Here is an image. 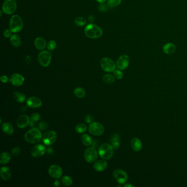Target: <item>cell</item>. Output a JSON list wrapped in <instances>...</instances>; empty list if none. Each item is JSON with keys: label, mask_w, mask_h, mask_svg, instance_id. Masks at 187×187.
Returning <instances> with one entry per match:
<instances>
[{"label": "cell", "mask_w": 187, "mask_h": 187, "mask_svg": "<svg viewBox=\"0 0 187 187\" xmlns=\"http://www.w3.org/2000/svg\"><path fill=\"white\" fill-rule=\"evenodd\" d=\"M40 118H41V116H40V115L38 113H34V114H32L31 115V117H30V120L32 121H34V122H37V121H38L40 119Z\"/></svg>", "instance_id": "74e56055"}, {"label": "cell", "mask_w": 187, "mask_h": 187, "mask_svg": "<svg viewBox=\"0 0 187 187\" xmlns=\"http://www.w3.org/2000/svg\"><path fill=\"white\" fill-rule=\"evenodd\" d=\"M75 24L78 26V27H82L86 23V20L84 18L81 16L77 17L76 19H75Z\"/></svg>", "instance_id": "1f68e13d"}, {"label": "cell", "mask_w": 187, "mask_h": 187, "mask_svg": "<svg viewBox=\"0 0 187 187\" xmlns=\"http://www.w3.org/2000/svg\"><path fill=\"white\" fill-rule=\"evenodd\" d=\"M0 176L3 181H8L11 177V171L8 167H2L0 170Z\"/></svg>", "instance_id": "ffe728a7"}, {"label": "cell", "mask_w": 187, "mask_h": 187, "mask_svg": "<svg viewBox=\"0 0 187 187\" xmlns=\"http://www.w3.org/2000/svg\"><path fill=\"white\" fill-rule=\"evenodd\" d=\"M52 54L47 51L41 52L38 56V60L41 66L47 67L51 62Z\"/></svg>", "instance_id": "ba28073f"}, {"label": "cell", "mask_w": 187, "mask_h": 187, "mask_svg": "<svg viewBox=\"0 0 187 187\" xmlns=\"http://www.w3.org/2000/svg\"><path fill=\"white\" fill-rule=\"evenodd\" d=\"M82 143L85 146H90L93 143V141L91 137L87 134H84L81 137Z\"/></svg>", "instance_id": "4316f807"}, {"label": "cell", "mask_w": 187, "mask_h": 187, "mask_svg": "<svg viewBox=\"0 0 187 187\" xmlns=\"http://www.w3.org/2000/svg\"><path fill=\"white\" fill-rule=\"evenodd\" d=\"M163 51L167 54L174 53L176 50V47L172 43H167L163 46Z\"/></svg>", "instance_id": "7402d4cb"}, {"label": "cell", "mask_w": 187, "mask_h": 187, "mask_svg": "<svg viewBox=\"0 0 187 187\" xmlns=\"http://www.w3.org/2000/svg\"><path fill=\"white\" fill-rule=\"evenodd\" d=\"M27 105L31 108H37L41 106L42 102L40 98L36 97H31L27 100Z\"/></svg>", "instance_id": "e0dca14e"}, {"label": "cell", "mask_w": 187, "mask_h": 187, "mask_svg": "<svg viewBox=\"0 0 187 187\" xmlns=\"http://www.w3.org/2000/svg\"><path fill=\"white\" fill-rule=\"evenodd\" d=\"M49 174L52 178H60L63 174L62 168L59 165H53L49 168Z\"/></svg>", "instance_id": "4fadbf2b"}, {"label": "cell", "mask_w": 187, "mask_h": 187, "mask_svg": "<svg viewBox=\"0 0 187 187\" xmlns=\"http://www.w3.org/2000/svg\"><path fill=\"white\" fill-rule=\"evenodd\" d=\"M34 45L36 48L38 50H43L46 48L47 46L46 42L44 38H38L34 41Z\"/></svg>", "instance_id": "44dd1931"}, {"label": "cell", "mask_w": 187, "mask_h": 187, "mask_svg": "<svg viewBox=\"0 0 187 187\" xmlns=\"http://www.w3.org/2000/svg\"><path fill=\"white\" fill-rule=\"evenodd\" d=\"M92 117L91 116V115H87L86 117V118H85V120H86V122H87V123H90V122H91L92 121Z\"/></svg>", "instance_id": "7bdbcfd3"}, {"label": "cell", "mask_w": 187, "mask_h": 187, "mask_svg": "<svg viewBox=\"0 0 187 187\" xmlns=\"http://www.w3.org/2000/svg\"><path fill=\"white\" fill-rule=\"evenodd\" d=\"M103 80L105 83L111 84L115 81V77L110 74H106L103 76Z\"/></svg>", "instance_id": "f546056e"}, {"label": "cell", "mask_w": 187, "mask_h": 187, "mask_svg": "<svg viewBox=\"0 0 187 187\" xmlns=\"http://www.w3.org/2000/svg\"><path fill=\"white\" fill-rule=\"evenodd\" d=\"M14 97L16 102L19 103H23L27 99L25 95L20 92H15L14 93Z\"/></svg>", "instance_id": "83f0119b"}, {"label": "cell", "mask_w": 187, "mask_h": 187, "mask_svg": "<svg viewBox=\"0 0 187 187\" xmlns=\"http://www.w3.org/2000/svg\"><path fill=\"white\" fill-rule=\"evenodd\" d=\"M1 128L3 132L6 135H12L14 133L13 127L10 123L5 122L1 126Z\"/></svg>", "instance_id": "cb8c5ba5"}, {"label": "cell", "mask_w": 187, "mask_h": 187, "mask_svg": "<svg viewBox=\"0 0 187 187\" xmlns=\"http://www.w3.org/2000/svg\"><path fill=\"white\" fill-rule=\"evenodd\" d=\"M108 163L106 160H100L96 161L93 165V167L95 171L102 172L107 168Z\"/></svg>", "instance_id": "ac0fdd59"}, {"label": "cell", "mask_w": 187, "mask_h": 187, "mask_svg": "<svg viewBox=\"0 0 187 187\" xmlns=\"http://www.w3.org/2000/svg\"><path fill=\"white\" fill-rule=\"evenodd\" d=\"M57 47V43L54 40H51L49 41L47 45V47L49 51H53Z\"/></svg>", "instance_id": "e575fe53"}, {"label": "cell", "mask_w": 187, "mask_h": 187, "mask_svg": "<svg viewBox=\"0 0 187 187\" xmlns=\"http://www.w3.org/2000/svg\"><path fill=\"white\" fill-rule=\"evenodd\" d=\"M12 33H13V32L11 31L10 29H6L3 32V36L6 38H8L9 37H11Z\"/></svg>", "instance_id": "ab89813d"}, {"label": "cell", "mask_w": 187, "mask_h": 187, "mask_svg": "<svg viewBox=\"0 0 187 187\" xmlns=\"http://www.w3.org/2000/svg\"><path fill=\"white\" fill-rule=\"evenodd\" d=\"M74 93L75 95L77 97L79 98H82L84 97L86 95V92L85 91L84 88H82L81 87H77L76 88L74 91Z\"/></svg>", "instance_id": "f1b7e54d"}, {"label": "cell", "mask_w": 187, "mask_h": 187, "mask_svg": "<svg viewBox=\"0 0 187 187\" xmlns=\"http://www.w3.org/2000/svg\"><path fill=\"white\" fill-rule=\"evenodd\" d=\"M114 73V76L115 77V78H116L118 80H120V79H122L123 78V73H122V71L120 70H115L113 71Z\"/></svg>", "instance_id": "8d00e7d4"}, {"label": "cell", "mask_w": 187, "mask_h": 187, "mask_svg": "<svg viewBox=\"0 0 187 187\" xmlns=\"http://www.w3.org/2000/svg\"><path fill=\"white\" fill-rule=\"evenodd\" d=\"M113 147L110 144L108 143H104L99 147L98 150V153L100 157L105 160H108L111 159L113 156Z\"/></svg>", "instance_id": "277c9868"}, {"label": "cell", "mask_w": 187, "mask_h": 187, "mask_svg": "<svg viewBox=\"0 0 187 187\" xmlns=\"http://www.w3.org/2000/svg\"><path fill=\"white\" fill-rule=\"evenodd\" d=\"M0 80L3 83H6L8 81V77L5 75H3L1 77Z\"/></svg>", "instance_id": "b9f144b4"}, {"label": "cell", "mask_w": 187, "mask_h": 187, "mask_svg": "<svg viewBox=\"0 0 187 187\" xmlns=\"http://www.w3.org/2000/svg\"><path fill=\"white\" fill-rule=\"evenodd\" d=\"M24 138L25 140L29 143L35 144L38 143L42 138L41 131L38 128H33L25 133Z\"/></svg>", "instance_id": "6da1fadb"}, {"label": "cell", "mask_w": 187, "mask_h": 187, "mask_svg": "<svg viewBox=\"0 0 187 187\" xmlns=\"http://www.w3.org/2000/svg\"><path fill=\"white\" fill-rule=\"evenodd\" d=\"M23 27V22L18 15H14L11 17L9 22V29L13 33L20 32Z\"/></svg>", "instance_id": "3957f363"}, {"label": "cell", "mask_w": 187, "mask_h": 187, "mask_svg": "<svg viewBox=\"0 0 187 187\" xmlns=\"http://www.w3.org/2000/svg\"><path fill=\"white\" fill-rule=\"evenodd\" d=\"M85 34L90 38H100L103 34L102 29L97 25L90 24L85 29Z\"/></svg>", "instance_id": "7a4b0ae2"}, {"label": "cell", "mask_w": 187, "mask_h": 187, "mask_svg": "<svg viewBox=\"0 0 187 187\" xmlns=\"http://www.w3.org/2000/svg\"><path fill=\"white\" fill-rule=\"evenodd\" d=\"M24 78L22 75L18 73L13 74L10 78L11 84L15 86H20L23 84Z\"/></svg>", "instance_id": "9a60e30c"}, {"label": "cell", "mask_w": 187, "mask_h": 187, "mask_svg": "<svg viewBox=\"0 0 187 187\" xmlns=\"http://www.w3.org/2000/svg\"><path fill=\"white\" fill-rule=\"evenodd\" d=\"M30 118L27 115H22L18 118L16 124L20 128H26L30 124Z\"/></svg>", "instance_id": "2e32d148"}, {"label": "cell", "mask_w": 187, "mask_h": 187, "mask_svg": "<svg viewBox=\"0 0 187 187\" xmlns=\"http://www.w3.org/2000/svg\"><path fill=\"white\" fill-rule=\"evenodd\" d=\"M11 159V155L7 152H3L0 155V163L2 165L8 164Z\"/></svg>", "instance_id": "d4e9b609"}, {"label": "cell", "mask_w": 187, "mask_h": 187, "mask_svg": "<svg viewBox=\"0 0 187 187\" xmlns=\"http://www.w3.org/2000/svg\"><path fill=\"white\" fill-rule=\"evenodd\" d=\"M100 66L103 70L106 72H113L117 67V65L111 59L106 57L103 58L100 61Z\"/></svg>", "instance_id": "8992f818"}, {"label": "cell", "mask_w": 187, "mask_h": 187, "mask_svg": "<svg viewBox=\"0 0 187 187\" xmlns=\"http://www.w3.org/2000/svg\"><path fill=\"white\" fill-rule=\"evenodd\" d=\"M11 44L16 47H19L22 44V40L20 37L18 35H13L11 36L10 38Z\"/></svg>", "instance_id": "484cf974"}, {"label": "cell", "mask_w": 187, "mask_h": 187, "mask_svg": "<svg viewBox=\"0 0 187 187\" xmlns=\"http://www.w3.org/2000/svg\"><path fill=\"white\" fill-rule=\"evenodd\" d=\"M16 0H5L2 5L3 12L6 14H12L16 11Z\"/></svg>", "instance_id": "52a82bcc"}, {"label": "cell", "mask_w": 187, "mask_h": 187, "mask_svg": "<svg viewBox=\"0 0 187 187\" xmlns=\"http://www.w3.org/2000/svg\"><path fill=\"white\" fill-rule=\"evenodd\" d=\"M134 187V185H131V184H126V185H124V187Z\"/></svg>", "instance_id": "bcb514c9"}, {"label": "cell", "mask_w": 187, "mask_h": 187, "mask_svg": "<svg viewBox=\"0 0 187 187\" xmlns=\"http://www.w3.org/2000/svg\"><path fill=\"white\" fill-rule=\"evenodd\" d=\"M48 127V125L46 122L44 121H41L39 124V128L41 129V130H45Z\"/></svg>", "instance_id": "60d3db41"}, {"label": "cell", "mask_w": 187, "mask_h": 187, "mask_svg": "<svg viewBox=\"0 0 187 187\" xmlns=\"http://www.w3.org/2000/svg\"><path fill=\"white\" fill-rule=\"evenodd\" d=\"M121 0H108V4L110 7H115L120 5Z\"/></svg>", "instance_id": "836d02e7"}, {"label": "cell", "mask_w": 187, "mask_h": 187, "mask_svg": "<svg viewBox=\"0 0 187 187\" xmlns=\"http://www.w3.org/2000/svg\"><path fill=\"white\" fill-rule=\"evenodd\" d=\"M131 147L135 152H139L142 149V143L141 140L137 137H134L131 142Z\"/></svg>", "instance_id": "d6986e66"}, {"label": "cell", "mask_w": 187, "mask_h": 187, "mask_svg": "<svg viewBox=\"0 0 187 187\" xmlns=\"http://www.w3.org/2000/svg\"><path fill=\"white\" fill-rule=\"evenodd\" d=\"M88 130L90 133L93 136H99L103 135L105 128L102 124L99 122H91L89 125Z\"/></svg>", "instance_id": "5b68a950"}, {"label": "cell", "mask_w": 187, "mask_h": 187, "mask_svg": "<svg viewBox=\"0 0 187 187\" xmlns=\"http://www.w3.org/2000/svg\"><path fill=\"white\" fill-rule=\"evenodd\" d=\"M85 160L88 163H91L95 161L98 158V152L94 147L87 148L84 153Z\"/></svg>", "instance_id": "8fae6325"}, {"label": "cell", "mask_w": 187, "mask_h": 187, "mask_svg": "<svg viewBox=\"0 0 187 187\" xmlns=\"http://www.w3.org/2000/svg\"><path fill=\"white\" fill-rule=\"evenodd\" d=\"M130 63V59L128 55L123 54L117 60V68L120 70H124L126 69L128 67Z\"/></svg>", "instance_id": "7c38bea8"}, {"label": "cell", "mask_w": 187, "mask_h": 187, "mask_svg": "<svg viewBox=\"0 0 187 187\" xmlns=\"http://www.w3.org/2000/svg\"><path fill=\"white\" fill-rule=\"evenodd\" d=\"M87 126L84 124H79L76 125L75 130L77 133H83L87 130Z\"/></svg>", "instance_id": "4dcf8cb0"}, {"label": "cell", "mask_w": 187, "mask_h": 187, "mask_svg": "<svg viewBox=\"0 0 187 187\" xmlns=\"http://www.w3.org/2000/svg\"><path fill=\"white\" fill-rule=\"evenodd\" d=\"M46 149L42 144H37L31 149V154L34 157H40L45 154Z\"/></svg>", "instance_id": "5bb4252c"}, {"label": "cell", "mask_w": 187, "mask_h": 187, "mask_svg": "<svg viewBox=\"0 0 187 187\" xmlns=\"http://www.w3.org/2000/svg\"><path fill=\"white\" fill-rule=\"evenodd\" d=\"M57 135L53 131H49L44 133L42 137V141L46 146H51L56 141Z\"/></svg>", "instance_id": "30bf717a"}, {"label": "cell", "mask_w": 187, "mask_h": 187, "mask_svg": "<svg viewBox=\"0 0 187 187\" xmlns=\"http://www.w3.org/2000/svg\"><path fill=\"white\" fill-rule=\"evenodd\" d=\"M109 5L108 4H105L104 3H100L98 5V9L101 12H105L108 10Z\"/></svg>", "instance_id": "d590c367"}, {"label": "cell", "mask_w": 187, "mask_h": 187, "mask_svg": "<svg viewBox=\"0 0 187 187\" xmlns=\"http://www.w3.org/2000/svg\"><path fill=\"white\" fill-rule=\"evenodd\" d=\"M96 1H97L99 3H102L106 2V0H95Z\"/></svg>", "instance_id": "f6af8a7d"}, {"label": "cell", "mask_w": 187, "mask_h": 187, "mask_svg": "<svg viewBox=\"0 0 187 187\" xmlns=\"http://www.w3.org/2000/svg\"><path fill=\"white\" fill-rule=\"evenodd\" d=\"M120 136L118 134L115 133L111 136V139H110V142H111L110 145L113 149L116 150L119 148L120 145Z\"/></svg>", "instance_id": "603a6c76"}, {"label": "cell", "mask_w": 187, "mask_h": 187, "mask_svg": "<svg viewBox=\"0 0 187 187\" xmlns=\"http://www.w3.org/2000/svg\"><path fill=\"white\" fill-rule=\"evenodd\" d=\"M62 182L63 184L65 186H70L73 183V180L70 177L65 176L63 177Z\"/></svg>", "instance_id": "d6a6232c"}, {"label": "cell", "mask_w": 187, "mask_h": 187, "mask_svg": "<svg viewBox=\"0 0 187 187\" xmlns=\"http://www.w3.org/2000/svg\"><path fill=\"white\" fill-rule=\"evenodd\" d=\"M20 149L19 147H17V146L13 148V149L12 150V152H11L12 155L13 156H16L17 155H18L20 154Z\"/></svg>", "instance_id": "f35d334b"}, {"label": "cell", "mask_w": 187, "mask_h": 187, "mask_svg": "<svg viewBox=\"0 0 187 187\" xmlns=\"http://www.w3.org/2000/svg\"><path fill=\"white\" fill-rule=\"evenodd\" d=\"M113 176L117 182L121 185L125 184L128 181V176L126 172L120 168H117L114 170Z\"/></svg>", "instance_id": "9c48e42d"}, {"label": "cell", "mask_w": 187, "mask_h": 187, "mask_svg": "<svg viewBox=\"0 0 187 187\" xmlns=\"http://www.w3.org/2000/svg\"><path fill=\"white\" fill-rule=\"evenodd\" d=\"M88 20L90 23H93V22L95 21V16H91L88 18Z\"/></svg>", "instance_id": "ee69618b"}]
</instances>
